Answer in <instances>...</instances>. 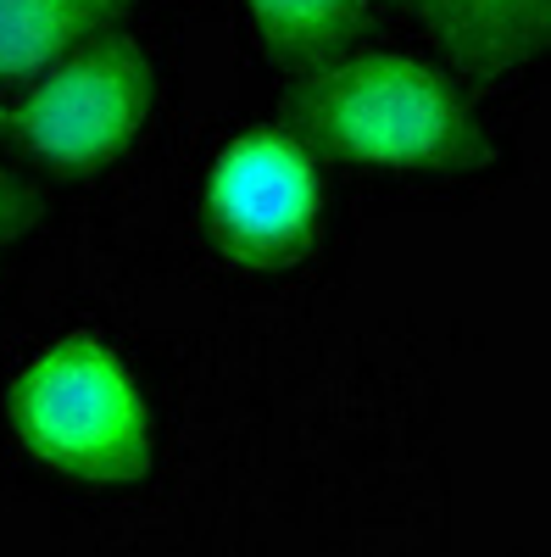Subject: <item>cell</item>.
Returning a JSON list of instances; mask_svg holds the SVG:
<instances>
[{
  "instance_id": "5",
  "label": "cell",
  "mask_w": 551,
  "mask_h": 557,
  "mask_svg": "<svg viewBox=\"0 0 551 557\" xmlns=\"http://www.w3.org/2000/svg\"><path fill=\"white\" fill-rule=\"evenodd\" d=\"M446 51L456 73L479 84L508 78L551 51V0H401Z\"/></svg>"
},
{
  "instance_id": "3",
  "label": "cell",
  "mask_w": 551,
  "mask_h": 557,
  "mask_svg": "<svg viewBox=\"0 0 551 557\" xmlns=\"http://www.w3.org/2000/svg\"><path fill=\"white\" fill-rule=\"evenodd\" d=\"M151 57L140 39L101 34L45 73L17 107V139L57 168L117 157L151 112Z\"/></svg>"
},
{
  "instance_id": "7",
  "label": "cell",
  "mask_w": 551,
  "mask_h": 557,
  "mask_svg": "<svg viewBox=\"0 0 551 557\" xmlns=\"http://www.w3.org/2000/svg\"><path fill=\"white\" fill-rule=\"evenodd\" d=\"M246 12L256 39L290 67H324L346 57L374 17L367 0H246Z\"/></svg>"
},
{
  "instance_id": "6",
  "label": "cell",
  "mask_w": 551,
  "mask_h": 557,
  "mask_svg": "<svg viewBox=\"0 0 551 557\" xmlns=\"http://www.w3.org/2000/svg\"><path fill=\"white\" fill-rule=\"evenodd\" d=\"M128 7L134 0H0V78H23L73 57Z\"/></svg>"
},
{
  "instance_id": "4",
  "label": "cell",
  "mask_w": 551,
  "mask_h": 557,
  "mask_svg": "<svg viewBox=\"0 0 551 557\" xmlns=\"http://www.w3.org/2000/svg\"><path fill=\"white\" fill-rule=\"evenodd\" d=\"M317 173L279 134L235 139L212 168V228L246 262H279L312 240Z\"/></svg>"
},
{
  "instance_id": "9",
  "label": "cell",
  "mask_w": 551,
  "mask_h": 557,
  "mask_svg": "<svg viewBox=\"0 0 551 557\" xmlns=\"http://www.w3.org/2000/svg\"><path fill=\"white\" fill-rule=\"evenodd\" d=\"M0 278H7V273H0Z\"/></svg>"
},
{
  "instance_id": "8",
  "label": "cell",
  "mask_w": 551,
  "mask_h": 557,
  "mask_svg": "<svg viewBox=\"0 0 551 557\" xmlns=\"http://www.w3.org/2000/svg\"><path fill=\"white\" fill-rule=\"evenodd\" d=\"M39 218H45V196L34 190L28 178H17V173L0 168V246L17 240V235H28Z\"/></svg>"
},
{
  "instance_id": "2",
  "label": "cell",
  "mask_w": 551,
  "mask_h": 557,
  "mask_svg": "<svg viewBox=\"0 0 551 557\" xmlns=\"http://www.w3.org/2000/svg\"><path fill=\"white\" fill-rule=\"evenodd\" d=\"M17 441L57 474L89 485L140 480L151 462V412L128 368L96 335H62L12 385Z\"/></svg>"
},
{
  "instance_id": "1",
  "label": "cell",
  "mask_w": 551,
  "mask_h": 557,
  "mask_svg": "<svg viewBox=\"0 0 551 557\" xmlns=\"http://www.w3.org/2000/svg\"><path fill=\"white\" fill-rule=\"evenodd\" d=\"M290 123L306 146L340 162L474 173L496 157L456 84L412 57L362 51L306 67L290 89Z\"/></svg>"
}]
</instances>
